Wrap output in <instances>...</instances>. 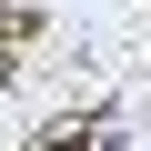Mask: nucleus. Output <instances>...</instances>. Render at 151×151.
I'll list each match as a JSON object with an SVG mask.
<instances>
[{
	"label": "nucleus",
	"mask_w": 151,
	"mask_h": 151,
	"mask_svg": "<svg viewBox=\"0 0 151 151\" xmlns=\"http://www.w3.org/2000/svg\"><path fill=\"white\" fill-rule=\"evenodd\" d=\"M0 70H10V60H0Z\"/></svg>",
	"instance_id": "nucleus-1"
}]
</instances>
